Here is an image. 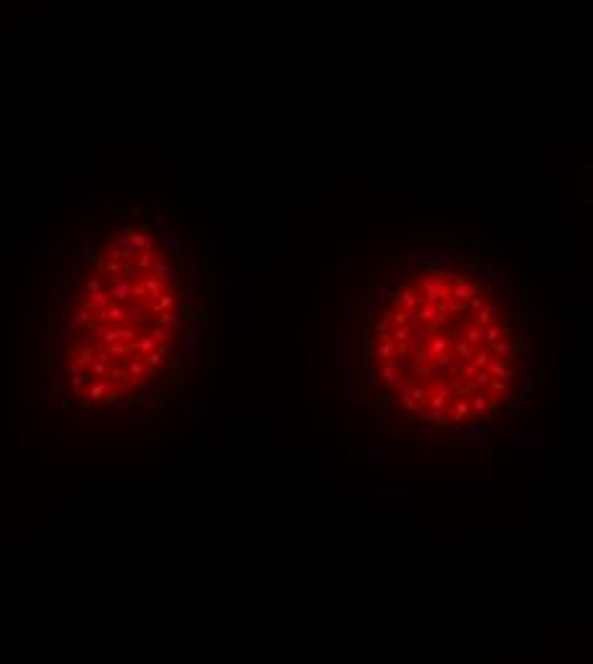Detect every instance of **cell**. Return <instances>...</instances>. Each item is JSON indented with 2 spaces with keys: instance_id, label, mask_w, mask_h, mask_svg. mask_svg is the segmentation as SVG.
<instances>
[{
  "instance_id": "1",
  "label": "cell",
  "mask_w": 593,
  "mask_h": 664,
  "mask_svg": "<svg viewBox=\"0 0 593 664\" xmlns=\"http://www.w3.org/2000/svg\"><path fill=\"white\" fill-rule=\"evenodd\" d=\"M448 291H450L448 281H443V279H438V276H429V279H424V281H422V286L417 289V294L422 296V301H429V304L445 301V299H448Z\"/></svg>"
},
{
  "instance_id": "2",
  "label": "cell",
  "mask_w": 593,
  "mask_h": 664,
  "mask_svg": "<svg viewBox=\"0 0 593 664\" xmlns=\"http://www.w3.org/2000/svg\"><path fill=\"white\" fill-rule=\"evenodd\" d=\"M422 304V296L417 291H409V289H394V307L402 309V312H414L417 307Z\"/></svg>"
},
{
  "instance_id": "3",
  "label": "cell",
  "mask_w": 593,
  "mask_h": 664,
  "mask_svg": "<svg viewBox=\"0 0 593 664\" xmlns=\"http://www.w3.org/2000/svg\"><path fill=\"white\" fill-rule=\"evenodd\" d=\"M473 294H478V289L470 284V279L468 276H455V284H453V289L448 291V296H453V299H458V301H468Z\"/></svg>"
},
{
  "instance_id": "4",
  "label": "cell",
  "mask_w": 593,
  "mask_h": 664,
  "mask_svg": "<svg viewBox=\"0 0 593 664\" xmlns=\"http://www.w3.org/2000/svg\"><path fill=\"white\" fill-rule=\"evenodd\" d=\"M107 296L115 299V304H123L131 299V284L121 276H110V289H107Z\"/></svg>"
},
{
  "instance_id": "5",
  "label": "cell",
  "mask_w": 593,
  "mask_h": 664,
  "mask_svg": "<svg viewBox=\"0 0 593 664\" xmlns=\"http://www.w3.org/2000/svg\"><path fill=\"white\" fill-rule=\"evenodd\" d=\"M159 325L172 330H184L189 325V317L187 312H164V315H159Z\"/></svg>"
},
{
  "instance_id": "6",
  "label": "cell",
  "mask_w": 593,
  "mask_h": 664,
  "mask_svg": "<svg viewBox=\"0 0 593 664\" xmlns=\"http://www.w3.org/2000/svg\"><path fill=\"white\" fill-rule=\"evenodd\" d=\"M414 315L422 325H429L435 327V317H438V304H429V301H422L417 309H414Z\"/></svg>"
},
{
  "instance_id": "7",
  "label": "cell",
  "mask_w": 593,
  "mask_h": 664,
  "mask_svg": "<svg viewBox=\"0 0 593 664\" xmlns=\"http://www.w3.org/2000/svg\"><path fill=\"white\" fill-rule=\"evenodd\" d=\"M100 320H107V322H123V320H128V309L121 307V304H107L105 309H100Z\"/></svg>"
},
{
  "instance_id": "8",
  "label": "cell",
  "mask_w": 593,
  "mask_h": 664,
  "mask_svg": "<svg viewBox=\"0 0 593 664\" xmlns=\"http://www.w3.org/2000/svg\"><path fill=\"white\" fill-rule=\"evenodd\" d=\"M448 347H450V340H445L443 335H440V337H429L427 345H424V350H427V353H429L435 360H438L440 355H445V353H448Z\"/></svg>"
},
{
  "instance_id": "9",
  "label": "cell",
  "mask_w": 593,
  "mask_h": 664,
  "mask_svg": "<svg viewBox=\"0 0 593 664\" xmlns=\"http://www.w3.org/2000/svg\"><path fill=\"white\" fill-rule=\"evenodd\" d=\"M494 381H509V366L504 363V360H499V358H491L489 360V366L483 368Z\"/></svg>"
},
{
  "instance_id": "10",
  "label": "cell",
  "mask_w": 593,
  "mask_h": 664,
  "mask_svg": "<svg viewBox=\"0 0 593 664\" xmlns=\"http://www.w3.org/2000/svg\"><path fill=\"white\" fill-rule=\"evenodd\" d=\"M432 366H435V358L427 353L424 347H417V350H414V371H419V373H429Z\"/></svg>"
},
{
  "instance_id": "11",
  "label": "cell",
  "mask_w": 593,
  "mask_h": 664,
  "mask_svg": "<svg viewBox=\"0 0 593 664\" xmlns=\"http://www.w3.org/2000/svg\"><path fill=\"white\" fill-rule=\"evenodd\" d=\"M317 337H320V345L328 342V309H325V304H320V309H317Z\"/></svg>"
},
{
  "instance_id": "12",
  "label": "cell",
  "mask_w": 593,
  "mask_h": 664,
  "mask_svg": "<svg viewBox=\"0 0 593 664\" xmlns=\"http://www.w3.org/2000/svg\"><path fill=\"white\" fill-rule=\"evenodd\" d=\"M172 307H174V296L167 294V291H164L159 299H156V301H151V312H153V315H164V312L172 309Z\"/></svg>"
},
{
  "instance_id": "13",
  "label": "cell",
  "mask_w": 593,
  "mask_h": 664,
  "mask_svg": "<svg viewBox=\"0 0 593 664\" xmlns=\"http://www.w3.org/2000/svg\"><path fill=\"white\" fill-rule=\"evenodd\" d=\"M432 332H435V327H429V325H419V330H417L414 335H409V342H414L417 347H424V342L432 337Z\"/></svg>"
},
{
  "instance_id": "14",
  "label": "cell",
  "mask_w": 593,
  "mask_h": 664,
  "mask_svg": "<svg viewBox=\"0 0 593 664\" xmlns=\"http://www.w3.org/2000/svg\"><path fill=\"white\" fill-rule=\"evenodd\" d=\"M131 378H138V376H143L146 373V363H143V358L141 355H136V358H131L128 363H126V368H123Z\"/></svg>"
},
{
  "instance_id": "15",
  "label": "cell",
  "mask_w": 593,
  "mask_h": 664,
  "mask_svg": "<svg viewBox=\"0 0 593 664\" xmlns=\"http://www.w3.org/2000/svg\"><path fill=\"white\" fill-rule=\"evenodd\" d=\"M504 335H506V330H504V327H494V325L483 327V342H486V347H491L494 342H499Z\"/></svg>"
},
{
  "instance_id": "16",
  "label": "cell",
  "mask_w": 593,
  "mask_h": 664,
  "mask_svg": "<svg viewBox=\"0 0 593 664\" xmlns=\"http://www.w3.org/2000/svg\"><path fill=\"white\" fill-rule=\"evenodd\" d=\"M371 358H376V360H394V342H386V345H376L373 347V353H371Z\"/></svg>"
},
{
  "instance_id": "17",
  "label": "cell",
  "mask_w": 593,
  "mask_h": 664,
  "mask_svg": "<svg viewBox=\"0 0 593 664\" xmlns=\"http://www.w3.org/2000/svg\"><path fill=\"white\" fill-rule=\"evenodd\" d=\"M133 350H136V355H141V358H143V355H148V353H153V350H156V342H153V340L146 335V337H138V340H136Z\"/></svg>"
},
{
  "instance_id": "18",
  "label": "cell",
  "mask_w": 593,
  "mask_h": 664,
  "mask_svg": "<svg viewBox=\"0 0 593 664\" xmlns=\"http://www.w3.org/2000/svg\"><path fill=\"white\" fill-rule=\"evenodd\" d=\"M443 304H445V309H448L450 320H460V315L465 312V304H463V301H458V299H453V296H448Z\"/></svg>"
},
{
  "instance_id": "19",
  "label": "cell",
  "mask_w": 593,
  "mask_h": 664,
  "mask_svg": "<svg viewBox=\"0 0 593 664\" xmlns=\"http://www.w3.org/2000/svg\"><path fill=\"white\" fill-rule=\"evenodd\" d=\"M143 289H146V294H151V296H153V301H156V299H159V296L164 294V289H161V284H159V281H156V279L151 276V273H148V276L143 279Z\"/></svg>"
},
{
  "instance_id": "20",
  "label": "cell",
  "mask_w": 593,
  "mask_h": 664,
  "mask_svg": "<svg viewBox=\"0 0 593 664\" xmlns=\"http://www.w3.org/2000/svg\"><path fill=\"white\" fill-rule=\"evenodd\" d=\"M107 388H110V383H107V381H102V378H97L95 383H90V391H87V396H90V399H102V396L107 394Z\"/></svg>"
},
{
  "instance_id": "21",
  "label": "cell",
  "mask_w": 593,
  "mask_h": 664,
  "mask_svg": "<svg viewBox=\"0 0 593 664\" xmlns=\"http://www.w3.org/2000/svg\"><path fill=\"white\" fill-rule=\"evenodd\" d=\"M118 276H121V279H126V281L131 284V281H136V279L141 276V271H138V268H136L131 261H123V266H121V273H118Z\"/></svg>"
},
{
  "instance_id": "22",
  "label": "cell",
  "mask_w": 593,
  "mask_h": 664,
  "mask_svg": "<svg viewBox=\"0 0 593 664\" xmlns=\"http://www.w3.org/2000/svg\"><path fill=\"white\" fill-rule=\"evenodd\" d=\"M95 355H97V347H92V345H80V355H77V363H80V366H87V363L95 360Z\"/></svg>"
},
{
  "instance_id": "23",
  "label": "cell",
  "mask_w": 593,
  "mask_h": 664,
  "mask_svg": "<svg viewBox=\"0 0 593 664\" xmlns=\"http://www.w3.org/2000/svg\"><path fill=\"white\" fill-rule=\"evenodd\" d=\"M118 340H121L123 345H136L138 330L136 327H118Z\"/></svg>"
},
{
  "instance_id": "24",
  "label": "cell",
  "mask_w": 593,
  "mask_h": 664,
  "mask_svg": "<svg viewBox=\"0 0 593 664\" xmlns=\"http://www.w3.org/2000/svg\"><path fill=\"white\" fill-rule=\"evenodd\" d=\"M489 360H491V350H489V347L478 350V353H473V358H470V363L476 366L478 371H483V368L489 366Z\"/></svg>"
},
{
  "instance_id": "25",
  "label": "cell",
  "mask_w": 593,
  "mask_h": 664,
  "mask_svg": "<svg viewBox=\"0 0 593 664\" xmlns=\"http://www.w3.org/2000/svg\"><path fill=\"white\" fill-rule=\"evenodd\" d=\"M379 376H381V378H384V381H386V383L391 386L394 381H397V378H399V368H397V366H394V363L389 360V363H386V366L381 368V373H379Z\"/></svg>"
},
{
  "instance_id": "26",
  "label": "cell",
  "mask_w": 593,
  "mask_h": 664,
  "mask_svg": "<svg viewBox=\"0 0 593 664\" xmlns=\"http://www.w3.org/2000/svg\"><path fill=\"white\" fill-rule=\"evenodd\" d=\"M126 240H128V243H131V246H133V248L138 251V248H141V246H143V243H146L148 238L143 235V232H141V230H133V227H131V230L126 232Z\"/></svg>"
},
{
  "instance_id": "27",
  "label": "cell",
  "mask_w": 593,
  "mask_h": 664,
  "mask_svg": "<svg viewBox=\"0 0 593 664\" xmlns=\"http://www.w3.org/2000/svg\"><path fill=\"white\" fill-rule=\"evenodd\" d=\"M397 401H399V399H397V396H391V394H379V396H376V406L384 409V411L394 409V404H397Z\"/></svg>"
},
{
  "instance_id": "28",
  "label": "cell",
  "mask_w": 593,
  "mask_h": 664,
  "mask_svg": "<svg viewBox=\"0 0 593 664\" xmlns=\"http://www.w3.org/2000/svg\"><path fill=\"white\" fill-rule=\"evenodd\" d=\"M473 320H476V325H478L481 330H483V327H489V322H491V307L486 304L483 309H478V312H476V317H473Z\"/></svg>"
},
{
  "instance_id": "29",
  "label": "cell",
  "mask_w": 593,
  "mask_h": 664,
  "mask_svg": "<svg viewBox=\"0 0 593 664\" xmlns=\"http://www.w3.org/2000/svg\"><path fill=\"white\" fill-rule=\"evenodd\" d=\"M148 337H151V340H153V342H156V345H164V342H167V340H169V330H167V327H161V325H159V327H153V330H151V332H148Z\"/></svg>"
},
{
  "instance_id": "30",
  "label": "cell",
  "mask_w": 593,
  "mask_h": 664,
  "mask_svg": "<svg viewBox=\"0 0 593 664\" xmlns=\"http://www.w3.org/2000/svg\"><path fill=\"white\" fill-rule=\"evenodd\" d=\"M463 340H465L470 347H473V345H481V342H483V330H481V327H473V330H468V332H465V337H463Z\"/></svg>"
},
{
  "instance_id": "31",
  "label": "cell",
  "mask_w": 593,
  "mask_h": 664,
  "mask_svg": "<svg viewBox=\"0 0 593 664\" xmlns=\"http://www.w3.org/2000/svg\"><path fill=\"white\" fill-rule=\"evenodd\" d=\"M407 312H402V309H394V312H389V322L394 325V327H404L407 325Z\"/></svg>"
},
{
  "instance_id": "32",
  "label": "cell",
  "mask_w": 593,
  "mask_h": 664,
  "mask_svg": "<svg viewBox=\"0 0 593 664\" xmlns=\"http://www.w3.org/2000/svg\"><path fill=\"white\" fill-rule=\"evenodd\" d=\"M74 322H80V325H85V327H92L95 322H92V312H87V309H77L74 312Z\"/></svg>"
},
{
  "instance_id": "33",
  "label": "cell",
  "mask_w": 593,
  "mask_h": 664,
  "mask_svg": "<svg viewBox=\"0 0 593 664\" xmlns=\"http://www.w3.org/2000/svg\"><path fill=\"white\" fill-rule=\"evenodd\" d=\"M468 414H470V401H465V399L458 401V404H455V414H453V419H455V421H463Z\"/></svg>"
},
{
  "instance_id": "34",
  "label": "cell",
  "mask_w": 593,
  "mask_h": 664,
  "mask_svg": "<svg viewBox=\"0 0 593 664\" xmlns=\"http://www.w3.org/2000/svg\"><path fill=\"white\" fill-rule=\"evenodd\" d=\"M126 378H128V373H126L123 368H113V371H110V383L115 386V391L123 386V381H126Z\"/></svg>"
},
{
  "instance_id": "35",
  "label": "cell",
  "mask_w": 593,
  "mask_h": 664,
  "mask_svg": "<svg viewBox=\"0 0 593 664\" xmlns=\"http://www.w3.org/2000/svg\"><path fill=\"white\" fill-rule=\"evenodd\" d=\"M509 391V381H491V396H506Z\"/></svg>"
},
{
  "instance_id": "36",
  "label": "cell",
  "mask_w": 593,
  "mask_h": 664,
  "mask_svg": "<svg viewBox=\"0 0 593 664\" xmlns=\"http://www.w3.org/2000/svg\"><path fill=\"white\" fill-rule=\"evenodd\" d=\"M445 322H450V315H448V309L443 301H438V317H435V327H443Z\"/></svg>"
},
{
  "instance_id": "37",
  "label": "cell",
  "mask_w": 593,
  "mask_h": 664,
  "mask_svg": "<svg viewBox=\"0 0 593 664\" xmlns=\"http://www.w3.org/2000/svg\"><path fill=\"white\" fill-rule=\"evenodd\" d=\"M202 337H205V347H207V353H212V347H215V337H218V330H215V327H205Z\"/></svg>"
},
{
  "instance_id": "38",
  "label": "cell",
  "mask_w": 593,
  "mask_h": 664,
  "mask_svg": "<svg viewBox=\"0 0 593 664\" xmlns=\"http://www.w3.org/2000/svg\"><path fill=\"white\" fill-rule=\"evenodd\" d=\"M455 335H460V325H458V320H455V322H445V325H443V337L450 340V337H455Z\"/></svg>"
},
{
  "instance_id": "39",
  "label": "cell",
  "mask_w": 593,
  "mask_h": 664,
  "mask_svg": "<svg viewBox=\"0 0 593 664\" xmlns=\"http://www.w3.org/2000/svg\"><path fill=\"white\" fill-rule=\"evenodd\" d=\"M161 360H164V355L159 353V350H153V353L143 355V363H146V366H151V368H159V366H161Z\"/></svg>"
},
{
  "instance_id": "40",
  "label": "cell",
  "mask_w": 593,
  "mask_h": 664,
  "mask_svg": "<svg viewBox=\"0 0 593 664\" xmlns=\"http://www.w3.org/2000/svg\"><path fill=\"white\" fill-rule=\"evenodd\" d=\"M468 304H470V309H473V312H478V309H483V307H486V296H483V291H478V294H473V296L468 299Z\"/></svg>"
},
{
  "instance_id": "41",
  "label": "cell",
  "mask_w": 593,
  "mask_h": 664,
  "mask_svg": "<svg viewBox=\"0 0 593 664\" xmlns=\"http://www.w3.org/2000/svg\"><path fill=\"white\" fill-rule=\"evenodd\" d=\"M391 342H409V332L404 327H391Z\"/></svg>"
},
{
  "instance_id": "42",
  "label": "cell",
  "mask_w": 593,
  "mask_h": 664,
  "mask_svg": "<svg viewBox=\"0 0 593 664\" xmlns=\"http://www.w3.org/2000/svg\"><path fill=\"white\" fill-rule=\"evenodd\" d=\"M409 342H394V358H409Z\"/></svg>"
},
{
  "instance_id": "43",
  "label": "cell",
  "mask_w": 593,
  "mask_h": 664,
  "mask_svg": "<svg viewBox=\"0 0 593 664\" xmlns=\"http://www.w3.org/2000/svg\"><path fill=\"white\" fill-rule=\"evenodd\" d=\"M455 350H458V355H463L465 360H470V358H473V347H470V345H468L465 340H458Z\"/></svg>"
},
{
  "instance_id": "44",
  "label": "cell",
  "mask_w": 593,
  "mask_h": 664,
  "mask_svg": "<svg viewBox=\"0 0 593 664\" xmlns=\"http://www.w3.org/2000/svg\"><path fill=\"white\" fill-rule=\"evenodd\" d=\"M90 371H92V376H95V378H102V376L107 373V363L92 360V363H90Z\"/></svg>"
},
{
  "instance_id": "45",
  "label": "cell",
  "mask_w": 593,
  "mask_h": 664,
  "mask_svg": "<svg viewBox=\"0 0 593 664\" xmlns=\"http://www.w3.org/2000/svg\"><path fill=\"white\" fill-rule=\"evenodd\" d=\"M363 363H366V376H368L366 381H368V383H373V381H376V366H373V358H371V355H366V358H363Z\"/></svg>"
},
{
  "instance_id": "46",
  "label": "cell",
  "mask_w": 593,
  "mask_h": 664,
  "mask_svg": "<svg viewBox=\"0 0 593 664\" xmlns=\"http://www.w3.org/2000/svg\"><path fill=\"white\" fill-rule=\"evenodd\" d=\"M172 296H174V301H184V299H187V284H177V286H172Z\"/></svg>"
},
{
  "instance_id": "47",
  "label": "cell",
  "mask_w": 593,
  "mask_h": 664,
  "mask_svg": "<svg viewBox=\"0 0 593 664\" xmlns=\"http://www.w3.org/2000/svg\"><path fill=\"white\" fill-rule=\"evenodd\" d=\"M100 337L105 345H115L118 342V330H100Z\"/></svg>"
},
{
  "instance_id": "48",
  "label": "cell",
  "mask_w": 593,
  "mask_h": 664,
  "mask_svg": "<svg viewBox=\"0 0 593 664\" xmlns=\"http://www.w3.org/2000/svg\"><path fill=\"white\" fill-rule=\"evenodd\" d=\"M491 381H494V378H491L486 371H478V373H476V378H473V383H478V386H483V388H486V386H491Z\"/></svg>"
},
{
  "instance_id": "49",
  "label": "cell",
  "mask_w": 593,
  "mask_h": 664,
  "mask_svg": "<svg viewBox=\"0 0 593 664\" xmlns=\"http://www.w3.org/2000/svg\"><path fill=\"white\" fill-rule=\"evenodd\" d=\"M187 284H189V286H202V284H205L202 273H200V271H192L189 276H187Z\"/></svg>"
},
{
  "instance_id": "50",
  "label": "cell",
  "mask_w": 593,
  "mask_h": 664,
  "mask_svg": "<svg viewBox=\"0 0 593 664\" xmlns=\"http://www.w3.org/2000/svg\"><path fill=\"white\" fill-rule=\"evenodd\" d=\"M92 258H95V248H92V243L87 240V243H85V248H82V263H90Z\"/></svg>"
},
{
  "instance_id": "51",
  "label": "cell",
  "mask_w": 593,
  "mask_h": 664,
  "mask_svg": "<svg viewBox=\"0 0 593 664\" xmlns=\"http://www.w3.org/2000/svg\"><path fill=\"white\" fill-rule=\"evenodd\" d=\"M153 261H156L153 256H138V261H136V268H138V271H141V268H151V266H153Z\"/></svg>"
},
{
  "instance_id": "52",
  "label": "cell",
  "mask_w": 593,
  "mask_h": 664,
  "mask_svg": "<svg viewBox=\"0 0 593 664\" xmlns=\"http://www.w3.org/2000/svg\"><path fill=\"white\" fill-rule=\"evenodd\" d=\"M102 271H107V273H113V276H118V273H121V263H118V261H105Z\"/></svg>"
},
{
  "instance_id": "53",
  "label": "cell",
  "mask_w": 593,
  "mask_h": 664,
  "mask_svg": "<svg viewBox=\"0 0 593 664\" xmlns=\"http://www.w3.org/2000/svg\"><path fill=\"white\" fill-rule=\"evenodd\" d=\"M133 256H136V248H133L131 243H126V246H121V258H123V261H131Z\"/></svg>"
},
{
  "instance_id": "54",
  "label": "cell",
  "mask_w": 593,
  "mask_h": 664,
  "mask_svg": "<svg viewBox=\"0 0 593 664\" xmlns=\"http://www.w3.org/2000/svg\"><path fill=\"white\" fill-rule=\"evenodd\" d=\"M131 296H136V299H143V296H146L143 281H141V284H133V286H131Z\"/></svg>"
},
{
  "instance_id": "55",
  "label": "cell",
  "mask_w": 593,
  "mask_h": 664,
  "mask_svg": "<svg viewBox=\"0 0 593 664\" xmlns=\"http://www.w3.org/2000/svg\"><path fill=\"white\" fill-rule=\"evenodd\" d=\"M386 299H394V286H389V284L381 286V296H379V301H386Z\"/></svg>"
},
{
  "instance_id": "56",
  "label": "cell",
  "mask_w": 593,
  "mask_h": 664,
  "mask_svg": "<svg viewBox=\"0 0 593 664\" xmlns=\"http://www.w3.org/2000/svg\"><path fill=\"white\" fill-rule=\"evenodd\" d=\"M424 263H427V261H424V256H419V258H412V261H409V273H414V271H417V268H422Z\"/></svg>"
},
{
  "instance_id": "57",
  "label": "cell",
  "mask_w": 593,
  "mask_h": 664,
  "mask_svg": "<svg viewBox=\"0 0 593 664\" xmlns=\"http://www.w3.org/2000/svg\"><path fill=\"white\" fill-rule=\"evenodd\" d=\"M435 363H438L440 368H450V366H453V355H448V353H445V355H440V358L435 360Z\"/></svg>"
},
{
  "instance_id": "58",
  "label": "cell",
  "mask_w": 593,
  "mask_h": 664,
  "mask_svg": "<svg viewBox=\"0 0 593 664\" xmlns=\"http://www.w3.org/2000/svg\"><path fill=\"white\" fill-rule=\"evenodd\" d=\"M87 291L92 294V291H102V281L100 279H90L87 281Z\"/></svg>"
},
{
  "instance_id": "59",
  "label": "cell",
  "mask_w": 593,
  "mask_h": 664,
  "mask_svg": "<svg viewBox=\"0 0 593 664\" xmlns=\"http://www.w3.org/2000/svg\"><path fill=\"white\" fill-rule=\"evenodd\" d=\"M138 253H141V256H153V243H151V240H146V243L138 248Z\"/></svg>"
},
{
  "instance_id": "60",
  "label": "cell",
  "mask_w": 593,
  "mask_h": 664,
  "mask_svg": "<svg viewBox=\"0 0 593 664\" xmlns=\"http://www.w3.org/2000/svg\"><path fill=\"white\" fill-rule=\"evenodd\" d=\"M376 315H381V301H371L368 307V317H376Z\"/></svg>"
},
{
  "instance_id": "61",
  "label": "cell",
  "mask_w": 593,
  "mask_h": 664,
  "mask_svg": "<svg viewBox=\"0 0 593 664\" xmlns=\"http://www.w3.org/2000/svg\"><path fill=\"white\" fill-rule=\"evenodd\" d=\"M450 243H453V246L463 243V235H458V230H453V232H450Z\"/></svg>"
}]
</instances>
